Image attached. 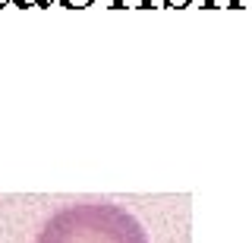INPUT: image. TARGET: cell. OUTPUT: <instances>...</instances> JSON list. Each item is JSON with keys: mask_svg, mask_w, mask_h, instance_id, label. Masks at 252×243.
<instances>
[{"mask_svg": "<svg viewBox=\"0 0 252 243\" xmlns=\"http://www.w3.org/2000/svg\"><path fill=\"white\" fill-rule=\"evenodd\" d=\"M35 243H148V234L114 202H73L47 218Z\"/></svg>", "mask_w": 252, "mask_h": 243, "instance_id": "obj_1", "label": "cell"}]
</instances>
